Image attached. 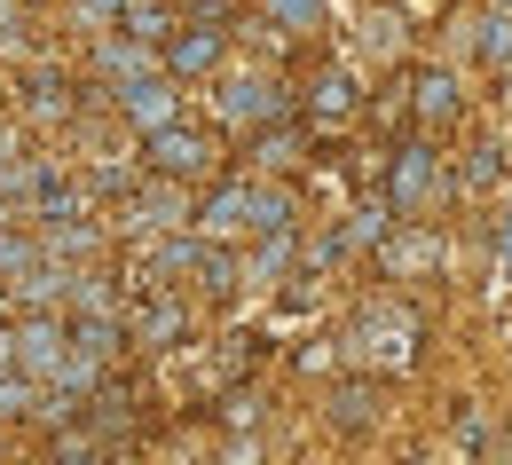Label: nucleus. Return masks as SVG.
Here are the masks:
<instances>
[{
    "label": "nucleus",
    "instance_id": "1",
    "mask_svg": "<svg viewBox=\"0 0 512 465\" xmlns=\"http://www.w3.org/2000/svg\"><path fill=\"white\" fill-rule=\"evenodd\" d=\"M8 332H16V379L48 387V379L64 371V355H71V324H64V316H48V308H24V324H8Z\"/></svg>",
    "mask_w": 512,
    "mask_h": 465
},
{
    "label": "nucleus",
    "instance_id": "2",
    "mask_svg": "<svg viewBox=\"0 0 512 465\" xmlns=\"http://www.w3.org/2000/svg\"><path fill=\"white\" fill-rule=\"evenodd\" d=\"M142 150H150V174H158V182H197V174H213V158H221L213 134H197V127H166V134H150Z\"/></svg>",
    "mask_w": 512,
    "mask_h": 465
},
{
    "label": "nucleus",
    "instance_id": "3",
    "mask_svg": "<svg viewBox=\"0 0 512 465\" xmlns=\"http://www.w3.org/2000/svg\"><path fill=\"white\" fill-rule=\"evenodd\" d=\"M111 103H119V119H127L142 142H150V134H166V127H182V95L166 87V71H158V79H134V87H119Z\"/></svg>",
    "mask_w": 512,
    "mask_h": 465
},
{
    "label": "nucleus",
    "instance_id": "4",
    "mask_svg": "<svg viewBox=\"0 0 512 465\" xmlns=\"http://www.w3.org/2000/svg\"><path fill=\"white\" fill-rule=\"evenodd\" d=\"M434 190H442L434 150H426V142H402V150H394V174H386V205H394V213H418Z\"/></svg>",
    "mask_w": 512,
    "mask_h": 465
},
{
    "label": "nucleus",
    "instance_id": "5",
    "mask_svg": "<svg viewBox=\"0 0 512 465\" xmlns=\"http://www.w3.org/2000/svg\"><path fill=\"white\" fill-rule=\"evenodd\" d=\"M197 229H205V245H221V237H253V182H221L213 198L197 205Z\"/></svg>",
    "mask_w": 512,
    "mask_h": 465
},
{
    "label": "nucleus",
    "instance_id": "6",
    "mask_svg": "<svg viewBox=\"0 0 512 465\" xmlns=\"http://www.w3.org/2000/svg\"><path fill=\"white\" fill-rule=\"evenodd\" d=\"M87 71H103L111 95H119V87H134V79H158V48H142V40H127V32H111V40H95Z\"/></svg>",
    "mask_w": 512,
    "mask_h": 465
},
{
    "label": "nucleus",
    "instance_id": "7",
    "mask_svg": "<svg viewBox=\"0 0 512 465\" xmlns=\"http://www.w3.org/2000/svg\"><path fill=\"white\" fill-rule=\"evenodd\" d=\"M276 111H284V87L276 79H229L221 87V119L229 127H268Z\"/></svg>",
    "mask_w": 512,
    "mask_h": 465
},
{
    "label": "nucleus",
    "instance_id": "8",
    "mask_svg": "<svg viewBox=\"0 0 512 465\" xmlns=\"http://www.w3.org/2000/svg\"><path fill=\"white\" fill-rule=\"evenodd\" d=\"M182 221H190L182 182H150V190H134V198H127V229H182Z\"/></svg>",
    "mask_w": 512,
    "mask_h": 465
},
{
    "label": "nucleus",
    "instance_id": "9",
    "mask_svg": "<svg viewBox=\"0 0 512 465\" xmlns=\"http://www.w3.org/2000/svg\"><path fill=\"white\" fill-rule=\"evenodd\" d=\"M221 40H229L221 24H190V32L166 48V71H174V79H197V71H213V64H221Z\"/></svg>",
    "mask_w": 512,
    "mask_h": 465
},
{
    "label": "nucleus",
    "instance_id": "10",
    "mask_svg": "<svg viewBox=\"0 0 512 465\" xmlns=\"http://www.w3.org/2000/svg\"><path fill=\"white\" fill-rule=\"evenodd\" d=\"M182 332H190V308H182V300H142V308H134V339H142V347H174Z\"/></svg>",
    "mask_w": 512,
    "mask_h": 465
},
{
    "label": "nucleus",
    "instance_id": "11",
    "mask_svg": "<svg viewBox=\"0 0 512 465\" xmlns=\"http://www.w3.org/2000/svg\"><path fill=\"white\" fill-rule=\"evenodd\" d=\"M410 111H418L426 127H449V119H457V79H449V71H418V79H410Z\"/></svg>",
    "mask_w": 512,
    "mask_h": 465
},
{
    "label": "nucleus",
    "instance_id": "12",
    "mask_svg": "<svg viewBox=\"0 0 512 465\" xmlns=\"http://www.w3.org/2000/svg\"><path fill=\"white\" fill-rule=\"evenodd\" d=\"M95 245H103V229H95V221H56V229L40 237V261H64V268H79L87 253H95Z\"/></svg>",
    "mask_w": 512,
    "mask_h": 465
},
{
    "label": "nucleus",
    "instance_id": "13",
    "mask_svg": "<svg viewBox=\"0 0 512 465\" xmlns=\"http://www.w3.org/2000/svg\"><path fill=\"white\" fill-rule=\"evenodd\" d=\"M48 465H103V434H95V418H71L64 434H56V450Z\"/></svg>",
    "mask_w": 512,
    "mask_h": 465
},
{
    "label": "nucleus",
    "instance_id": "14",
    "mask_svg": "<svg viewBox=\"0 0 512 465\" xmlns=\"http://www.w3.org/2000/svg\"><path fill=\"white\" fill-rule=\"evenodd\" d=\"M24 119H40V127H64V119H71V87L56 79V71L24 87Z\"/></svg>",
    "mask_w": 512,
    "mask_h": 465
},
{
    "label": "nucleus",
    "instance_id": "15",
    "mask_svg": "<svg viewBox=\"0 0 512 465\" xmlns=\"http://www.w3.org/2000/svg\"><path fill=\"white\" fill-rule=\"evenodd\" d=\"M32 268H40V237L16 229V221H0V284H16V276H32Z\"/></svg>",
    "mask_w": 512,
    "mask_h": 465
},
{
    "label": "nucleus",
    "instance_id": "16",
    "mask_svg": "<svg viewBox=\"0 0 512 465\" xmlns=\"http://www.w3.org/2000/svg\"><path fill=\"white\" fill-rule=\"evenodd\" d=\"M276 268H292V229H276V237H260V245H253V261H237V276H260V284H268Z\"/></svg>",
    "mask_w": 512,
    "mask_h": 465
},
{
    "label": "nucleus",
    "instance_id": "17",
    "mask_svg": "<svg viewBox=\"0 0 512 465\" xmlns=\"http://www.w3.org/2000/svg\"><path fill=\"white\" fill-rule=\"evenodd\" d=\"M308 103H316V119H347V111H355V79H347V71H323Z\"/></svg>",
    "mask_w": 512,
    "mask_h": 465
},
{
    "label": "nucleus",
    "instance_id": "18",
    "mask_svg": "<svg viewBox=\"0 0 512 465\" xmlns=\"http://www.w3.org/2000/svg\"><path fill=\"white\" fill-rule=\"evenodd\" d=\"M473 48H481L489 64H505V56H512V8H489V16H481V32H473Z\"/></svg>",
    "mask_w": 512,
    "mask_h": 465
},
{
    "label": "nucleus",
    "instance_id": "19",
    "mask_svg": "<svg viewBox=\"0 0 512 465\" xmlns=\"http://www.w3.org/2000/svg\"><path fill=\"white\" fill-rule=\"evenodd\" d=\"M442 245L434 237H386V268H434Z\"/></svg>",
    "mask_w": 512,
    "mask_h": 465
},
{
    "label": "nucleus",
    "instance_id": "20",
    "mask_svg": "<svg viewBox=\"0 0 512 465\" xmlns=\"http://www.w3.org/2000/svg\"><path fill=\"white\" fill-rule=\"evenodd\" d=\"M268 16H276L284 32H316V24H323V0H268Z\"/></svg>",
    "mask_w": 512,
    "mask_h": 465
},
{
    "label": "nucleus",
    "instance_id": "21",
    "mask_svg": "<svg viewBox=\"0 0 512 465\" xmlns=\"http://www.w3.org/2000/svg\"><path fill=\"white\" fill-rule=\"evenodd\" d=\"M79 8H87V24H103V32H119V24H127V16H142L150 0H79Z\"/></svg>",
    "mask_w": 512,
    "mask_h": 465
},
{
    "label": "nucleus",
    "instance_id": "22",
    "mask_svg": "<svg viewBox=\"0 0 512 465\" xmlns=\"http://www.w3.org/2000/svg\"><path fill=\"white\" fill-rule=\"evenodd\" d=\"M32 402H40V387H32V379H16V371L0 379V418H24Z\"/></svg>",
    "mask_w": 512,
    "mask_h": 465
},
{
    "label": "nucleus",
    "instance_id": "23",
    "mask_svg": "<svg viewBox=\"0 0 512 465\" xmlns=\"http://www.w3.org/2000/svg\"><path fill=\"white\" fill-rule=\"evenodd\" d=\"M497 174H505V158H497V150H473V158H465V182H473V190H489Z\"/></svg>",
    "mask_w": 512,
    "mask_h": 465
},
{
    "label": "nucleus",
    "instance_id": "24",
    "mask_svg": "<svg viewBox=\"0 0 512 465\" xmlns=\"http://www.w3.org/2000/svg\"><path fill=\"white\" fill-rule=\"evenodd\" d=\"M8 371H16V332L0 324V379H8Z\"/></svg>",
    "mask_w": 512,
    "mask_h": 465
},
{
    "label": "nucleus",
    "instance_id": "25",
    "mask_svg": "<svg viewBox=\"0 0 512 465\" xmlns=\"http://www.w3.org/2000/svg\"><path fill=\"white\" fill-rule=\"evenodd\" d=\"M505 268H512V213H505Z\"/></svg>",
    "mask_w": 512,
    "mask_h": 465
},
{
    "label": "nucleus",
    "instance_id": "26",
    "mask_svg": "<svg viewBox=\"0 0 512 465\" xmlns=\"http://www.w3.org/2000/svg\"><path fill=\"white\" fill-rule=\"evenodd\" d=\"M8 48H16V32H0V56H8Z\"/></svg>",
    "mask_w": 512,
    "mask_h": 465
},
{
    "label": "nucleus",
    "instance_id": "27",
    "mask_svg": "<svg viewBox=\"0 0 512 465\" xmlns=\"http://www.w3.org/2000/svg\"><path fill=\"white\" fill-rule=\"evenodd\" d=\"M489 8H512V0H489Z\"/></svg>",
    "mask_w": 512,
    "mask_h": 465
}]
</instances>
